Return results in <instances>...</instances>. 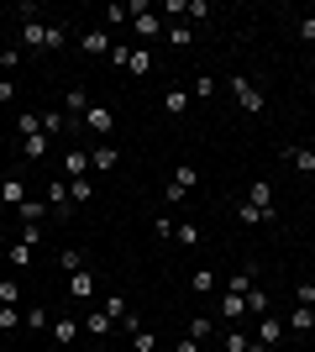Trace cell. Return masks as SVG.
<instances>
[{
  "instance_id": "cell-40",
  "label": "cell",
  "mask_w": 315,
  "mask_h": 352,
  "mask_svg": "<svg viewBox=\"0 0 315 352\" xmlns=\"http://www.w3.org/2000/svg\"><path fill=\"white\" fill-rule=\"evenodd\" d=\"M174 226H179V221H168V216H158V221H152V232H158V242H174Z\"/></svg>"
},
{
  "instance_id": "cell-11",
  "label": "cell",
  "mask_w": 315,
  "mask_h": 352,
  "mask_svg": "<svg viewBox=\"0 0 315 352\" xmlns=\"http://www.w3.org/2000/svg\"><path fill=\"white\" fill-rule=\"evenodd\" d=\"M215 316H226V321H242V316H247V300L226 289V294H221V305H215Z\"/></svg>"
},
{
  "instance_id": "cell-17",
  "label": "cell",
  "mask_w": 315,
  "mask_h": 352,
  "mask_svg": "<svg viewBox=\"0 0 315 352\" xmlns=\"http://www.w3.org/2000/svg\"><path fill=\"white\" fill-rule=\"evenodd\" d=\"M21 158H27V163L47 158V132H27V142H21Z\"/></svg>"
},
{
  "instance_id": "cell-5",
  "label": "cell",
  "mask_w": 315,
  "mask_h": 352,
  "mask_svg": "<svg viewBox=\"0 0 315 352\" xmlns=\"http://www.w3.org/2000/svg\"><path fill=\"white\" fill-rule=\"evenodd\" d=\"M21 53H47V21H27L21 27Z\"/></svg>"
},
{
  "instance_id": "cell-36",
  "label": "cell",
  "mask_w": 315,
  "mask_h": 352,
  "mask_svg": "<svg viewBox=\"0 0 315 352\" xmlns=\"http://www.w3.org/2000/svg\"><path fill=\"white\" fill-rule=\"evenodd\" d=\"M174 242H184V248H200V226H174Z\"/></svg>"
},
{
  "instance_id": "cell-12",
  "label": "cell",
  "mask_w": 315,
  "mask_h": 352,
  "mask_svg": "<svg viewBox=\"0 0 315 352\" xmlns=\"http://www.w3.org/2000/svg\"><path fill=\"white\" fill-rule=\"evenodd\" d=\"M247 206H257V210H279V206H273V184H263V179H257V184H247Z\"/></svg>"
},
{
  "instance_id": "cell-49",
  "label": "cell",
  "mask_w": 315,
  "mask_h": 352,
  "mask_svg": "<svg viewBox=\"0 0 315 352\" xmlns=\"http://www.w3.org/2000/svg\"><path fill=\"white\" fill-rule=\"evenodd\" d=\"M174 352H200V342H189V337H184V342H179Z\"/></svg>"
},
{
  "instance_id": "cell-33",
  "label": "cell",
  "mask_w": 315,
  "mask_h": 352,
  "mask_svg": "<svg viewBox=\"0 0 315 352\" xmlns=\"http://www.w3.org/2000/svg\"><path fill=\"white\" fill-rule=\"evenodd\" d=\"M16 63H27V58H21V47H0V79H5Z\"/></svg>"
},
{
  "instance_id": "cell-15",
  "label": "cell",
  "mask_w": 315,
  "mask_h": 352,
  "mask_svg": "<svg viewBox=\"0 0 315 352\" xmlns=\"http://www.w3.org/2000/svg\"><path fill=\"white\" fill-rule=\"evenodd\" d=\"M126 74H137V79L152 74V47H132V53H126Z\"/></svg>"
},
{
  "instance_id": "cell-46",
  "label": "cell",
  "mask_w": 315,
  "mask_h": 352,
  "mask_svg": "<svg viewBox=\"0 0 315 352\" xmlns=\"http://www.w3.org/2000/svg\"><path fill=\"white\" fill-rule=\"evenodd\" d=\"M300 37H305V43H315V16H300Z\"/></svg>"
},
{
  "instance_id": "cell-16",
  "label": "cell",
  "mask_w": 315,
  "mask_h": 352,
  "mask_svg": "<svg viewBox=\"0 0 315 352\" xmlns=\"http://www.w3.org/2000/svg\"><path fill=\"white\" fill-rule=\"evenodd\" d=\"M47 216H53V210H47V200H32V195H27V206H21V226H43Z\"/></svg>"
},
{
  "instance_id": "cell-10",
  "label": "cell",
  "mask_w": 315,
  "mask_h": 352,
  "mask_svg": "<svg viewBox=\"0 0 315 352\" xmlns=\"http://www.w3.org/2000/svg\"><path fill=\"white\" fill-rule=\"evenodd\" d=\"M116 158H121V153H116V147H110V142L90 147V168H95V174H110V168H116Z\"/></svg>"
},
{
  "instance_id": "cell-37",
  "label": "cell",
  "mask_w": 315,
  "mask_h": 352,
  "mask_svg": "<svg viewBox=\"0 0 315 352\" xmlns=\"http://www.w3.org/2000/svg\"><path fill=\"white\" fill-rule=\"evenodd\" d=\"M16 326H21V310H16V305H0V331H16Z\"/></svg>"
},
{
  "instance_id": "cell-42",
  "label": "cell",
  "mask_w": 315,
  "mask_h": 352,
  "mask_svg": "<svg viewBox=\"0 0 315 352\" xmlns=\"http://www.w3.org/2000/svg\"><path fill=\"white\" fill-rule=\"evenodd\" d=\"M90 195H95L90 179H74V206H90Z\"/></svg>"
},
{
  "instance_id": "cell-18",
  "label": "cell",
  "mask_w": 315,
  "mask_h": 352,
  "mask_svg": "<svg viewBox=\"0 0 315 352\" xmlns=\"http://www.w3.org/2000/svg\"><path fill=\"white\" fill-rule=\"evenodd\" d=\"M189 105H195V100H189V89H163V111H168V116H184Z\"/></svg>"
},
{
  "instance_id": "cell-4",
  "label": "cell",
  "mask_w": 315,
  "mask_h": 352,
  "mask_svg": "<svg viewBox=\"0 0 315 352\" xmlns=\"http://www.w3.org/2000/svg\"><path fill=\"white\" fill-rule=\"evenodd\" d=\"M284 158H289V168H294V174H315V147L289 142V147H284Z\"/></svg>"
},
{
  "instance_id": "cell-47",
  "label": "cell",
  "mask_w": 315,
  "mask_h": 352,
  "mask_svg": "<svg viewBox=\"0 0 315 352\" xmlns=\"http://www.w3.org/2000/svg\"><path fill=\"white\" fill-rule=\"evenodd\" d=\"M300 305H305V310H315V284H300Z\"/></svg>"
},
{
  "instance_id": "cell-41",
  "label": "cell",
  "mask_w": 315,
  "mask_h": 352,
  "mask_svg": "<svg viewBox=\"0 0 315 352\" xmlns=\"http://www.w3.org/2000/svg\"><path fill=\"white\" fill-rule=\"evenodd\" d=\"M168 43H174V47L189 43V21H174V27H168Z\"/></svg>"
},
{
  "instance_id": "cell-9",
  "label": "cell",
  "mask_w": 315,
  "mask_h": 352,
  "mask_svg": "<svg viewBox=\"0 0 315 352\" xmlns=\"http://www.w3.org/2000/svg\"><path fill=\"white\" fill-rule=\"evenodd\" d=\"M79 47H84V53H95V58H110V32H84V37H79Z\"/></svg>"
},
{
  "instance_id": "cell-27",
  "label": "cell",
  "mask_w": 315,
  "mask_h": 352,
  "mask_svg": "<svg viewBox=\"0 0 315 352\" xmlns=\"http://www.w3.org/2000/svg\"><path fill=\"white\" fill-rule=\"evenodd\" d=\"M63 43H69V27H63V21H47V53H58Z\"/></svg>"
},
{
  "instance_id": "cell-45",
  "label": "cell",
  "mask_w": 315,
  "mask_h": 352,
  "mask_svg": "<svg viewBox=\"0 0 315 352\" xmlns=\"http://www.w3.org/2000/svg\"><path fill=\"white\" fill-rule=\"evenodd\" d=\"M184 16H195V21H205V16H210V0H189V11H184Z\"/></svg>"
},
{
  "instance_id": "cell-44",
  "label": "cell",
  "mask_w": 315,
  "mask_h": 352,
  "mask_svg": "<svg viewBox=\"0 0 315 352\" xmlns=\"http://www.w3.org/2000/svg\"><path fill=\"white\" fill-rule=\"evenodd\" d=\"M32 252H37V248H27V242H16V248H11V263H16V268H27V263H32Z\"/></svg>"
},
{
  "instance_id": "cell-34",
  "label": "cell",
  "mask_w": 315,
  "mask_h": 352,
  "mask_svg": "<svg viewBox=\"0 0 315 352\" xmlns=\"http://www.w3.org/2000/svg\"><path fill=\"white\" fill-rule=\"evenodd\" d=\"M247 310H253V316H268V294L257 289V284L247 289Z\"/></svg>"
},
{
  "instance_id": "cell-24",
  "label": "cell",
  "mask_w": 315,
  "mask_h": 352,
  "mask_svg": "<svg viewBox=\"0 0 315 352\" xmlns=\"http://www.w3.org/2000/svg\"><path fill=\"white\" fill-rule=\"evenodd\" d=\"M74 316H58V321H53V342H58V347H69V342H74Z\"/></svg>"
},
{
  "instance_id": "cell-22",
  "label": "cell",
  "mask_w": 315,
  "mask_h": 352,
  "mask_svg": "<svg viewBox=\"0 0 315 352\" xmlns=\"http://www.w3.org/2000/svg\"><path fill=\"white\" fill-rule=\"evenodd\" d=\"M257 284V268H237V274H231V284H226V289L231 294H242V300H247V289H253Z\"/></svg>"
},
{
  "instance_id": "cell-39",
  "label": "cell",
  "mask_w": 315,
  "mask_h": 352,
  "mask_svg": "<svg viewBox=\"0 0 315 352\" xmlns=\"http://www.w3.org/2000/svg\"><path fill=\"white\" fill-rule=\"evenodd\" d=\"M105 21H110V27H121V21H132V6H105Z\"/></svg>"
},
{
  "instance_id": "cell-38",
  "label": "cell",
  "mask_w": 315,
  "mask_h": 352,
  "mask_svg": "<svg viewBox=\"0 0 315 352\" xmlns=\"http://www.w3.org/2000/svg\"><path fill=\"white\" fill-rule=\"evenodd\" d=\"M63 121H69L63 111H47V116H43V132H47V137H58V132H63Z\"/></svg>"
},
{
  "instance_id": "cell-13",
  "label": "cell",
  "mask_w": 315,
  "mask_h": 352,
  "mask_svg": "<svg viewBox=\"0 0 315 352\" xmlns=\"http://www.w3.org/2000/svg\"><path fill=\"white\" fill-rule=\"evenodd\" d=\"M110 326H116V316H110V310H90V316H84V331H90V337H105V331H110Z\"/></svg>"
},
{
  "instance_id": "cell-26",
  "label": "cell",
  "mask_w": 315,
  "mask_h": 352,
  "mask_svg": "<svg viewBox=\"0 0 315 352\" xmlns=\"http://www.w3.org/2000/svg\"><path fill=\"white\" fill-rule=\"evenodd\" d=\"M189 289H195V294H210V289H215V274H210V268H195V274H189Z\"/></svg>"
},
{
  "instance_id": "cell-28",
  "label": "cell",
  "mask_w": 315,
  "mask_h": 352,
  "mask_svg": "<svg viewBox=\"0 0 315 352\" xmlns=\"http://www.w3.org/2000/svg\"><path fill=\"white\" fill-rule=\"evenodd\" d=\"M47 210H69V184H47Z\"/></svg>"
},
{
  "instance_id": "cell-35",
  "label": "cell",
  "mask_w": 315,
  "mask_h": 352,
  "mask_svg": "<svg viewBox=\"0 0 315 352\" xmlns=\"http://www.w3.org/2000/svg\"><path fill=\"white\" fill-rule=\"evenodd\" d=\"M132 347H137V352H158V337L142 326V331H132Z\"/></svg>"
},
{
  "instance_id": "cell-7",
  "label": "cell",
  "mask_w": 315,
  "mask_h": 352,
  "mask_svg": "<svg viewBox=\"0 0 315 352\" xmlns=\"http://www.w3.org/2000/svg\"><path fill=\"white\" fill-rule=\"evenodd\" d=\"M253 342H263V347H279V342H284V321H279V316H263Z\"/></svg>"
},
{
  "instance_id": "cell-8",
  "label": "cell",
  "mask_w": 315,
  "mask_h": 352,
  "mask_svg": "<svg viewBox=\"0 0 315 352\" xmlns=\"http://www.w3.org/2000/svg\"><path fill=\"white\" fill-rule=\"evenodd\" d=\"M63 168H69V179H90V153H84V147H69V153H63Z\"/></svg>"
},
{
  "instance_id": "cell-23",
  "label": "cell",
  "mask_w": 315,
  "mask_h": 352,
  "mask_svg": "<svg viewBox=\"0 0 315 352\" xmlns=\"http://www.w3.org/2000/svg\"><path fill=\"white\" fill-rule=\"evenodd\" d=\"M210 337H215V321H210V316H195V321H189V342H200V347H205Z\"/></svg>"
},
{
  "instance_id": "cell-25",
  "label": "cell",
  "mask_w": 315,
  "mask_h": 352,
  "mask_svg": "<svg viewBox=\"0 0 315 352\" xmlns=\"http://www.w3.org/2000/svg\"><path fill=\"white\" fill-rule=\"evenodd\" d=\"M21 326H32V331H43V326H53V316H47L43 305H32V310H21Z\"/></svg>"
},
{
  "instance_id": "cell-2",
  "label": "cell",
  "mask_w": 315,
  "mask_h": 352,
  "mask_svg": "<svg viewBox=\"0 0 315 352\" xmlns=\"http://www.w3.org/2000/svg\"><path fill=\"white\" fill-rule=\"evenodd\" d=\"M79 121H84V132H90V137H110V132H116V111H105V105H90Z\"/></svg>"
},
{
  "instance_id": "cell-31",
  "label": "cell",
  "mask_w": 315,
  "mask_h": 352,
  "mask_svg": "<svg viewBox=\"0 0 315 352\" xmlns=\"http://www.w3.org/2000/svg\"><path fill=\"white\" fill-rule=\"evenodd\" d=\"M58 268H69V274H79V268H84V252H79V248H63V252H58Z\"/></svg>"
},
{
  "instance_id": "cell-6",
  "label": "cell",
  "mask_w": 315,
  "mask_h": 352,
  "mask_svg": "<svg viewBox=\"0 0 315 352\" xmlns=\"http://www.w3.org/2000/svg\"><path fill=\"white\" fill-rule=\"evenodd\" d=\"M69 294H74L79 305H90V300H95V274H90V268H79V274H69Z\"/></svg>"
},
{
  "instance_id": "cell-29",
  "label": "cell",
  "mask_w": 315,
  "mask_h": 352,
  "mask_svg": "<svg viewBox=\"0 0 315 352\" xmlns=\"http://www.w3.org/2000/svg\"><path fill=\"white\" fill-rule=\"evenodd\" d=\"M210 95H215V79H210V74H200L195 85H189V100H210Z\"/></svg>"
},
{
  "instance_id": "cell-19",
  "label": "cell",
  "mask_w": 315,
  "mask_h": 352,
  "mask_svg": "<svg viewBox=\"0 0 315 352\" xmlns=\"http://www.w3.org/2000/svg\"><path fill=\"white\" fill-rule=\"evenodd\" d=\"M237 216H242V226H263V221H279V210H257V206H247V200H242Z\"/></svg>"
},
{
  "instance_id": "cell-43",
  "label": "cell",
  "mask_w": 315,
  "mask_h": 352,
  "mask_svg": "<svg viewBox=\"0 0 315 352\" xmlns=\"http://www.w3.org/2000/svg\"><path fill=\"white\" fill-rule=\"evenodd\" d=\"M21 300V289H16V279H0V305H16Z\"/></svg>"
},
{
  "instance_id": "cell-20",
  "label": "cell",
  "mask_w": 315,
  "mask_h": 352,
  "mask_svg": "<svg viewBox=\"0 0 315 352\" xmlns=\"http://www.w3.org/2000/svg\"><path fill=\"white\" fill-rule=\"evenodd\" d=\"M84 111H90V95H84V89H69V95H63V116H84Z\"/></svg>"
},
{
  "instance_id": "cell-3",
  "label": "cell",
  "mask_w": 315,
  "mask_h": 352,
  "mask_svg": "<svg viewBox=\"0 0 315 352\" xmlns=\"http://www.w3.org/2000/svg\"><path fill=\"white\" fill-rule=\"evenodd\" d=\"M195 184H200V174H195V163H179V168H174V179H168V200H184V195H189V190H195Z\"/></svg>"
},
{
  "instance_id": "cell-48",
  "label": "cell",
  "mask_w": 315,
  "mask_h": 352,
  "mask_svg": "<svg viewBox=\"0 0 315 352\" xmlns=\"http://www.w3.org/2000/svg\"><path fill=\"white\" fill-rule=\"evenodd\" d=\"M5 100H16V85H11V79H0V105H5Z\"/></svg>"
},
{
  "instance_id": "cell-32",
  "label": "cell",
  "mask_w": 315,
  "mask_h": 352,
  "mask_svg": "<svg viewBox=\"0 0 315 352\" xmlns=\"http://www.w3.org/2000/svg\"><path fill=\"white\" fill-rule=\"evenodd\" d=\"M221 347H226V352H247V347H253V337H247V331H226Z\"/></svg>"
},
{
  "instance_id": "cell-1",
  "label": "cell",
  "mask_w": 315,
  "mask_h": 352,
  "mask_svg": "<svg viewBox=\"0 0 315 352\" xmlns=\"http://www.w3.org/2000/svg\"><path fill=\"white\" fill-rule=\"evenodd\" d=\"M231 95H237V100H242V111H247V116H257V111L268 105V100H263V89H257L253 79H242V74H237V79H231Z\"/></svg>"
},
{
  "instance_id": "cell-21",
  "label": "cell",
  "mask_w": 315,
  "mask_h": 352,
  "mask_svg": "<svg viewBox=\"0 0 315 352\" xmlns=\"http://www.w3.org/2000/svg\"><path fill=\"white\" fill-rule=\"evenodd\" d=\"M132 27H137V37H142V43H152V37H158V16H152V11H137Z\"/></svg>"
},
{
  "instance_id": "cell-14",
  "label": "cell",
  "mask_w": 315,
  "mask_h": 352,
  "mask_svg": "<svg viewBox=\"0 0 315 352\" xmlns=\"http://www.w3.org/2000/svg\"><path fill=\"white\" fill-rule=\"evenodd\" d=\"M0 200H5V206H27V184H21V179H0Z\"/></svg>"
},
{
  "instance_id": "cell-50",
  "label": "cell",
  "mask_w": 315,
  "mask_h": 352,
  "mask_svg": "<svg viewBox=\"0 0 315 352\" xmlns=\"http://www.w3.org/2000/svg\"><path fill=\"white\" fill-rule=\"evenodd\" d=\"M0 153H5V137H0Z\"/></svg>"
},
{
  "instance_id": "cell-30",
  "label": "cell",
  "mask_w": 315,
  "mask_h": 352,
  "mask_svg": "<svg viewBox=\"0 0 315 352\" xmlns=\"http://www.w3.org/2000/svg\"><path fill=\"white\" fill-rule=\"evenodd\" d=\"M310 326H315V310H294V316H289V331H300V337H305V331H310Z\"/></svg>"
}]
</instances>
